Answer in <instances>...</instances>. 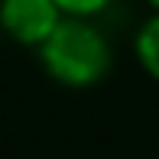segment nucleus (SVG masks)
I'll use <instances>...</instances> for the list:
<instances>
[{
    "instance_id": "3",
    "label": "nucleus",
    "mask_w": 159,
    "mask_h": 159,
    "mask_svg": "<svg viewBox=\"0 0 159 159\" xmlns=\"http://www.w3.org/2000/svg\"><path fill=\"white\" fill-rule=\"evenodd\" d=\"M136 59L159 81V13L153 20H146L136 33Z\"/></svg>"
},
{
    "instance_id": "4",
    "label": "nucleus",
    "mask_w": 159,
    "mask_h": 159,
    "mask_svg": "<svg viewBox=\"0 0 159 159\" xmlns=\"http://www.w3.org/2000/svg\"><path fill=\"white\" fill-rule=\"evenodd\" d=\"M107 3L111 0H55V7H59L65 16H84V20L98 16Z\"/></svg>"
},
{
    "instance_id": "2",
    "label": "nucleus",
    "mask_w": 159,
    "mask_h": 159,
    "mask_svg": "<svg viewBox=\"0 0 159 159\" xmlns=\"http://www.w3.org/2000/svg\"><path fill=\"white\" fill-rule=\"evenodd\" d=\"M62 16L65 13L55 7V0H0V26L23 46L39 49L62 23Z\"/></svg>"
},
{
    "instance_id": "1",
    "label": "nucleus",
    "mask_w": 159,
    "mask_h": 159,
    "mask_svg": "<svg viewBox=\"0 0 159 159\" xmlns=\"http://www.w3.org/2000/svg\"><path fill=\"white\" fill-rule=\"evenodd\" d=\"M39 59L55 81L68 88H91L111 68V46L91 20L62 16V23L39 46Z\"/></svg>"
},
{
    "instance_id": "5",
    "label": "nucleus",
    "mask_w": 159,
    "mask_h": 159,
    "mask_svg": "<svg viewBox=\"0 0 159 159\" xmlns=\"http://www.w3.org/2000/svg\"><path fill=\"white\" fill-rule=\"evenodd\" d=\"M146 3H149V7H153V10H156V13H159V0H146Z\"/></svg>"
}]
</instances>
